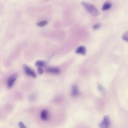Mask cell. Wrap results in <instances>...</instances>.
<instances>
[{
    "instance_id": "obj_6",
    "label": "cell",
    "mask_w": 128,
    "mask_h": 128,
    "mask_svg": "<svg viewBox=\"0 0 128 128\" xmlns=\"http://www.w3.org/2000/svg\"><path fill=\"white\" fill-rule=\"evenodd\" d=\"M46 72L54 74L59 73L60 71V69L56 67H48L46 69Z\"/></svg>"
},
{
    "instance_id": "obj_8",
    "label": "cell",
    "mask_w": 128,
    "mask_h": 128,
    "mask_svg": "<svg viewBox=\"0 0 128 128\" xmlns=\"http://www.w3.org/2000/svg\"><path fill=\"white\" fill-rule=\"evenodd\" d=\"M111 4L109 2L105 3L103 5L102 10H106L109 9L111 7Z\"/></svg>"
},
{
    "instance_id": "obj_3",
    "label": "cell",
    "mask_w": 128,
    "mask_h": 128,
    "mask_svg": "<svg viewBox=\"0 0 128 128\" xmlns=\"http://www.w3.org/2000/svg\"><path fill=\"white\" fill-rule=\"evenodd\" d=\"M18 76L17 73L11 75L8 78L7 80V86L9 88L12 86Z\"/></svg>"
},
{
    "instance_id": "obj_15",
    "label": "cell",
    "mask_w": 128,
    "mask_h": 128,
    "mask_svg": "<svg viewBox=\"0 0 128 128\" xmlns=\"http://www.w3.org/2000/svg\"><path fill=\"white\" fill-rule=\"evenodd\" d=\"M100 26V24H97L94 25L93 26V28L94 30H96Z\"/></svg>"
},
{
    "instance_id": "obj_1",
    "label": "cell",
    "mask_w": 128,
    "mask_h": 128,
    "mask_svg": "<svg viewBox=\"0 0 128 128\" xmlns=\"http://www.w3.org/2000/svg\"><path fill=\"white\" fill-rule=\"evenodd\" d=\"M82 4L89 14L94 16L98 15L99 12L96 8L92 4L85 2H81Z\"/></svg>"
},
{
    "instance_id": "obj_2",
    "label": "cell",
    "mask_w": 128,
    "mask_h": 128,
    "mask_svg": "<svg viewBox=\"0 0 128 128\" xmlns=\"http://www.w3.org/2000/svg\"><path fill=\"white\" fill-rule=\"evenodd\" d=\"M110 125V120L108 116L106 115L104 117L102 120L98 124L100 128H109Z\"/></svg>"
},
{
    "instance_id": "obj_12",
    "label": "cell",
    "mask_w": 128,
    "mask_h": 128,
    "mask_svg": "<svg viewBox=\"0 0 128 128\" xmlns=\"http://www.w3.org/2000/svg\"><path fill=\"white\" fill-rule=\"evenodd\" d=\"M122 38L123 40L128 42V31L125 32L123 34Z\"/></svg>"
},
{
    "instance_id": "obj_10",
    "label": "cell",
    "mask_w": 128,
    "mask_h": 128,
    "mask_svg": "<svg viewBox=\"0 0 128 128\" xmlns=\"http://www.w3.org/2000/svg\"><path fill=\"white\" fill-rule=\"evenodd\" d=\"M35 65L37 66L41 67L45 65V63L44 62L40 60H37L35 63Z\"/></svg>"
},
{
    "instance_id": "obj_14",
    "label": "cell",
    "mask_w": 128,
    "mask_h": 128,
    "mask_svg": "<svg viewBox=\"0 0 128 128\" xmlns=\"http://www.w3.org/2000/svg\"><path fill=\"white\" fill-rule=\"evenodd\" d=\"M19 128H27L24 124L22 122H20L18 124Z\"/></svg>"
},
{
    "instance_id": "obj_4",
    "label": "cell",
    "mask_w": 128,
    "mask_h": 128,
    "mask_svg": "<svg viewBox=\"0 0 128 128\" xmlns=\"http://www.w3.org/2000/svg\"><path fill=\"white\" fill-rule=\"evenodd\" d=\"M23 68L24 72L26 75L34 78L36 77V74L35 72L27 65H24Z\"/></svg>"
},
{
    "instance_id": "obj_13",
    "label": "cell",
    "mask_w": 128,
    "mask_h": 128,
    "mask_svg": "<svg viewBox=\"0 0 128 128\" xmlns=\"http://www.w3.org/2000/svg\"><path fill=\"white\" fill-rule=\"evenodd\" d=\"M39 75H41L43 72V70L41 67H38L37 69Z\"/></svg>"
},
{
    "instance_id": "obj_11",
    "label": "cell",
    "mask_w": 128,
    "mask_h": 128,
    "mask_svg": "<svg viewBox=\"0 0 128 128\" xmlns=\"http://www.w3.org/2000/svg\"><path fill=\"white\" fill-rule=\"evenodd\" d=\"M48 23V22L46 20H43L41 22H37L36 24L37 26L40 27L44 26Z\"/></svg>"
},
{
    "instance_id": "obj_7",
    "label": "cell",
    "mask_w": 128,
    "mask_h": 128,
    "mask_svg": "<svg viewBox=\"0 0 128 128\" xmlns=\"http://www.w3.org/2000/svg\"><path fill=\"white\" fill-rule=\"evenodd\" d=\"M76 52L78 54H80L84 55L86 53V48L84 46H80L77 48Z\"/></svg>"
},
{
    "instance_id": "obj_5",
    "label": "cell",
    "mask_w": 128,
    "mask_h": 128,
    "mask_svg": "<svg viewBox=\"0 0 128 128\" xmlns=\"http://www.w3.org/2000/svg\"><path fill=\"white\" fill-rule=\"evenodd\" d=\"M41 119L44 121H46L48 120L49 118L48 113V111L45 109L42 110L40 114Z\"/></svg>"
},
{
    "instance_id": "obj_9",
    "label": "cell",
    "mask_w": 128,
    "mask_h": 128,
    "mask_svg": "<svg viewBox=\"0 0 128 128\" xmlns=\"http://www.w3.org/2000/svg\"><path fill=\"white\" fill-rule=\"evenodd\" d=\"M78 93V90L77 87L76 86H74L72 90V95L73 96H76Z\"/></svg>"
}]
</instances>
